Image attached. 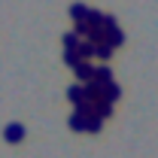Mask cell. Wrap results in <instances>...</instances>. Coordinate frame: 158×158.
Returning <instances> with one entry per match:
<instances>
[{
    "instance_id": "6da1fadb",
    "label": "cell",
    "mask_w": 158,
    "mask_h": 158,
    "mask_svg": "<svg viewBox=\"0 0 158 158\" xmlns=\"http://www.w3.org/2000/svg\"><path fill=\"white\" fill-rule=\"evenodd\" d=\"M3 140H6V143H19V140H24V125H21V122H9L6 131H3Z\"/></svg>"
},
{
    "instance_id": "7a4b0ae2",
    "label": "cell",
    "mask_w": 158,
    "mask_h": 158,
    "mask_svg": "<svg viewBox=\"0 0 158 158\" xmlns=\"http://www.w3.org/2000/svg\"><path fill=\"white\" fill-rule=\"evenodd\" d=\"M76 79H82V85H85V82H94V64H91V61H82L76 67Z\"/></svg>"
},
{
    "instance_id": "3957f363",
    "label": "cell",
    "mask_w": 158,
    "mask_h": 158,
    "mask_svg": "<svg viewBox=\"0 0 158 158\" xmlns=\"http://www.w3.org/2000/svg\"><path fill=\"white\" fill-rule=\"evenodd\" d=\"M94 82H100V85H110V82H113V70H110L106 64L94 67Z\"/></svg>"
},
{
    "instance_id": "277c9868",
    "label": "cell",
    "mask_w": 158,
    "mask_h": 158,
    "mask_svg": "<svg viewBox=\"0 0 158 158\" xmlns=\"http://www.w3.org/2000/svg\"><path fill=\"white\" fill-rule=\"evenodd\" d=\"M122 43H125V34H122V27H110V31H106V46L118 49Z\"/></svg>"
},
{
    "instance_id": "5b68a950",
    "label": "cell",
    "mask_w": 158,
    "mask_h": 158,
    "mask_svg": "<svg viewBox=\"0 0 158 158\" xmlns=\"http://www.w3.org/2000/svg\"><path fill=\"white\" fill-rule=\"evenodd\" d=\"M94 116H98L100 122L110 118V116H113V103H110V100H98V103H94Z\"/></svg>"
},
{
    "instance_id": "8992f818",
    "label": "cell",
    "mask_w": 158,
    "mask_h": 158,
    "mask_svg": "<svg viewBox=\"0 0 158 158\" xmlns=\"http://www.w3.org/2000/svg\"><path fill=\"white\" fill-rule=\"evenodd\" d=\"M85 15H88V6H85V3H73V6H70V19L76 21H85Z\"/></svg>"
},
{
    "instance_id": "52a82bcc",
    "label": "cell",
    "mask_w": 158,
    "mask_h": 158,
    "mask_svg": "<svg viewBox=\"0 0 158 158\" xmlns=\"http://www.w3.org/2000/svg\"><path fill=\"white\" fill-rule=\"evenodd\" d=\"M61 43H64V49H79V43H82V37H79L76 31H67V34L61 37Z\"/></svg>"
},
{
    "instance_id": "ba28073f",
    "label": "cell",
    "mask_w": 158,
    "mask_h": 158,
    "mask_svg": "<svg viewBox=\"0 0 158 158\" xmlns=\"http://www.w3.org/2000/svg\"><path fill=\"white\" fill-rule=\"evenodd\" d=\"M64 64L76 70L79 64H82V58H79V49H64Z\"/></svg>"
},
{
    "instance_id": "9c48e42d",
    "label": "cell",
    "mask_w": 158,
    "mask_h": 158,
    "mask_svg": "<svg viewBox=\"0 0 158 158\" xmlns=\"http://www.w3.org/2000/svg\"><path fill=\"white\" fill-rule=\"evenodd\" d=\"M79 58H82V61L94 58V43H91V40H82V43H79Z\"/></svg>"
},
{
    "instance_id": "30bf717a",
    "label": "cell",
    "mask_w": 158,
    "mask_h": 158,
    "mask_svg": "<svg viewBox=\"0 0 158 158\" xmlns=\"http://www.w3.org/2000/svg\"><path fill=\"white\" fill-rule=\"evenodd\" d=\"M113 46H106V43H100V46H94V58H100V61H110L113 58Z\"/></svg>"
},
{
    "instance_id": "8fae6325",
    "label": "cell",
    "mask_w": 158,
    "mask_h": 158,
    "mask_svg": "<svg viewBox=\"0 0 158 158\" xmlns=\"http://www.w3.org/2000/svg\"><path fill=\"white\" fill-rule=\"evenodd\" d=\"M118 98H122V88H118L116 82H110V85H106V94H103V100H110V103H116Z\"/></svg>"
},
{
    "instance_id": "7c38bea8",
    "label": "cell",
    "mask_w": 158,
    "mask_h": 158,
    "mask_svg": "<svg viewBox=\"0 0 158 158\" xmlns=\"http://www.w3.org/2000/svg\"><path fill=\"white\" fill-rule=\"evenodd\" d=\"M67 98L73 100V103L85 100V94H82V82H76V85H70V88H67Z\"/></svg>"
},
{
    "instance_id": "4fadbf2b",
    "label": "cell",
    "mask_w": 158,
    "mask_h": 158,
    "mask_svg": "<svg viewBox=\"0 0 158 158\" xmlns=\"http://www.w3.org/2000/svg\"><path fill=\"white\" fill-rule=\"evenodd\" d=\"M100 125H103V122H100L98 116H88V118H85V131H88V134H98Z\"/></svg>"
},
{
    "instance_id": "5bb4252c",
    "label": "cell",
    "mask_w": 158,
    "mask_h": 158,
    "mask_svg": "<svg viewBox=\"0 0 158 158\" xmlns=\"http://www.w3.org/2000/svg\"><path fill=\"white\" fill-rule=\"evenodd\" d=\"M70 128H73V131H85V116L73 113V116H70Z\"/></svg>"
}]
</instances>
